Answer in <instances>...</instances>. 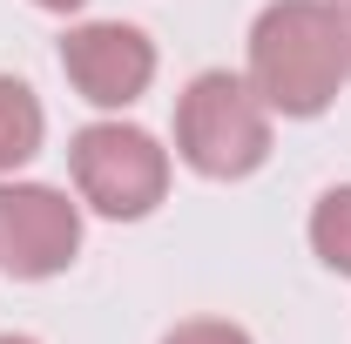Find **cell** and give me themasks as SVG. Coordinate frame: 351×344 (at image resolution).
Instances as JSON below:
<instances>
[{
	"label": "cell",
	"instance_id": "3957f363",
	"mask_svg": "<svg viewBox=\"0 0 351 344\" xmlns=\"http://www.w3.org/2000/svg\"><path fill=\"white\" fill-rule=\"evenodd\" d=\"M68 169H75V196L95 216H115V223H142L169 196V149L135 122H88L68 142Z\"/></svg>",
	"mask_w": 351,
	"mask_h": 344
},
{
	"label": "cell",
	"instance_id": "6da1fadb",
	"mask_svg": "<svg viewBox=\"0 0 351 344\" xmlns=\"http://www.w3.org/2000/svg\"><path fill=\"white\" fill-rule=\"evenodd\" d=\"M351 82V47L338 0H270L250 27V88L270 115L311 122Z\"/></svg>",
	"mask_w": 351,
	"mask_h": 344
},
{
	"label": "cell",
	"instance_id": "ba28073f",
	"mask_svg": "<svg viewBox=\"0 0 351 344\" xmlns=\"http://www.w3.org/2000/svg\"><path fill=\"white\" fill-rule=\"evenodd\" d=\"M162 344H250L243 324H223V317H189V324H176Z\"/></svg>",
	"mask_w": 351,
	"mask_h": 344
},
{
	"label": "cell",
	"instance_id": "30bf717a",
	"mask_svg": "<svg viewBox=\"0 0 351 344\" xmlns=\"http://www.w3.org/2000/svg\"><path fill=\"white\" fill-rule=\"evenodd\" d=\"M338 14H345V47H351V0H345V7H338Z\"/></svg>",
	"mask_w": 351,
	"mask_h": 344
},
{
	"label": "cell",
	"instance_id": "277c9868",
	"mask_svg": "<svg viewBox=\"0 0 351 344\" xmlns=\"http://www.w3.org/2000/svg\"><path fill=\"white\" fill-rule=\"evenodd\" d=\"M82 250V203L47 182H0V270L21 284L61 277Z\"/></svg>",
	"mask_w": 351,
	"mask_h": 344
},
{
	"label": "cell",
	"instance_id": "52a82bcc",
	"mask_svg": "<svg viewBox=\"0 0 351 344\" xmlns=\"http://www.w3.org/2000/svg\"><path fill=\"white\" fill-rule=\"evenodd\" d=\"M311 250H317L324 270L351 277V182L317 196V210H311Z\"/></svg>",
	"mask_w": 351,
	"mask_h": 344
},
{
	"label": "cell",
	"instance_id": "8992f818",
	"mask_svg": "<svg viewBox=\"0 0 351 344\" xmlns=\"http://www.w3.org/2000/svg\"><path fill=\"white\" fill-rule=\"evenodd\" d=\"M41 135H47V115H41V101H34V88L0 75V175L34 162L41 156Z\"/></svg>",
	"mask_w": 351,
	"mask_h": 344
},
{
	"label": "cell",
	"instance_id": "9c48e42d",
	"mask_svg": "<svg viewBox=\"0 0 351 344\" xmlns=\"http://www.w3.org/2000/svg\"><path fill=\"white\" fill-rule=\"evenodd\" d=\"M34 7H47V14H82L88 0H34Z\"/></svg>",
	"mask_w": 351,
	"mask_h": 344
},
{
	"label": "cell",
	"instance_id": "8fae6325",
	"mask_svg": "<svg viewBox=\"0 0 351 344\" xmlns=\"http://www.w3.org/2000/svg\"><path fill=\"white\" fill-rule=\"evenodd\" d=\"M0 344H34V338H14V331H7V338H0Z\"/></svg>",
	"mask_w": 351,
	"mask_h": 344
},
{
	"label": "cell",
	"instance_id": "7a4b0ae2",
	"mask_svg": "<svg viewBox=\"0 0 351 344\" xmlns=\"http://www.w3.org/2000/svg\"><path fill=\"white\" fill-rule=\"evenodd\" d=\"M176 156L210 182H243L270 156V108L250 88V75L210 68L176 101Z\"/></svg>",
	"mask_w": 351,
	"mask_h": 344
},
{
	"label": "cell",
	"instance_id": "5b68a950",
	"mask_svg": "<svg viewBox=\"0 0 351 344\" xmlns=\"http://www.w3.org/2000/svg\"><path fill=\"white\" fill-rule=\"evenodd\" d=\"M61 75L75 82L82 101L122 115V108L142 101L149 82H156V41H149L142 27H129V21H82V27H68V41H61Z\"/></svg>",
	"mask_w": 351,
	"mask_h": 344
}]
</instances>
